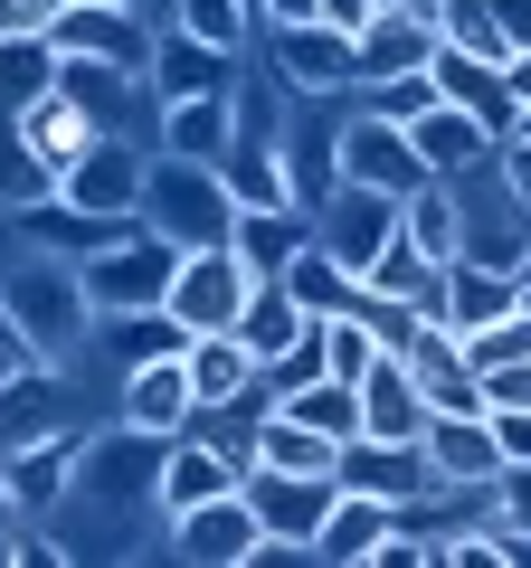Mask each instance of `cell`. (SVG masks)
<instances>
[{
	"mask_svg": "<svg viewBox=\"0 0 531 568\" xmlns=\"http://www.w3.org/2000/svg\"><path fill=\"white\" fill-rule=\"evenodd\" d=\"M522 304H531V284H522Z\"/></svg>",
	"mask_w": 531,
	"mask_h": 568,
	"instance_id": "cell-50",
	"label": "cell"
},
{
	"mask_svg": "<svg viewBox=\"0 0 531 568\" xmlns=\"http://www.w3.org/2000/svg\"><path fill=\"white\" fill-rule=\"evenodd\" d=\"M143 85H152L162 104H171V95H228V85H238V58L162 20V29H152V67H143Z\"/></svg>",
	"mask_w": 531,
	"mask_h": 568,
	"instance_id": "cell-17",
	"label": "cell"
},
{
	"mask_svg": "<svg viewBox=\"0 0 531 568\" xmlns=\"http://www.w3.org/2000/svg\"><path fill=\"white\" fill-rule=\"evenodd\" d=\"M313 237H323L332 256L351 265V275H370V256H380V246L399 237V200H389V190H361V181H342L323 209H313Z\"/></svg>",
	"mask_w": 531,
	"mask_h": 568,
	"instance_id": "cell-14",
	"label": "cell"
},
{
	"mask_svg": "<svg viewBox=\"0 0 531 568\" xmlns=\"http://www.w3.org/2000/svg\"><path fill=\"white\" fill-rule=\"evenodd\" d=\"M399 227L418 237V256L455 265V256H465V209H455V181H418L409 200H399Z\"/></svg>",
	"mask_w": 531,
	"mask_h": 568,
	"instance_id": "cell-32",
	"label": "cell"
},
{
	"mask_svg": "<svg viewBox=\"0 0 531 568\" xmlns=\"http://www.w3.org/2000/svg\"><path fill=\"white\" fill-rule=\"evenodd\" d=\"M266 67L294 95H351V29L332 20H266Z\"/></svg>",
	"mask_w": 531,
	"mask_h": 568,
	"instance_id": "cell-10",
	"label": "cell"
},
{
	"mask_svg": "<svg viewBox=\"0 0 531 568\" xmlns=\"http://www.w3.org/2000/svg\"><path fill=\"white\" fill-rule=\"evenodd\" d=\"M380 0H313V20H332V29H361Z\"/></svg>",
	"mask_w": 531,
	"mask_h": 568,
	"instance_id": "cell-46",
	"label": "cell"
},
{
	"mask_svg": "<svg viewBox=\"0 0 531 568\" xmlns=\"http://www.w3.org/2000/svg\"><path fill=\"white\" fill-rule=\"evenodd\" d=\"M48 426H77V407H67V369L58 361H20L10 379H0V446L48 436Z\"/></svg>",
	"mask_w": 531,
	"mask_h": 568,
	"instance_id": "cell-20",
	"label": "cell"
},
{
	"mask_svg": "<svg viewBox=\"0 0 531 568\" xmlns=\"http://www.w3.org/2000/svg\"><path fill=\"white\" fill-rule=\"evenodd\" d=\"M20 133L29 142H39V152H48V162H77V152H86V142H96V114H86V104L77 95H58V85H48V95L39 104H20Z\"/></svg>",
	"mask_w": 531,
	"mask_h": 568,
	"instance_id": "cell-35",
	"label": "cell"
},
{
	"mask_svg": "<svg viewBox=\"0 0 531 568\" xmlns=\"http://www.w3.org/2000/svg\"><path fill=\"white\" fill-rule=\"evenodd\" d=\"M58 20V0H0V39H39Z\"/></svg>",
	"mask_w": 531,
	"mask_h": 568,
	"instance_id": "cell-43",
	"label": "cell"
},
{
	"mask_svg": "<svg viewBox=\"0 0 531 568\" xmlns=\"http://www.w3.org/2000/svg\"><path fill=\"white\" fill-rule=\"evenodd\" d=\"M143 162H152V142L96 133L77 162L58 171V200H67V209H86V219H133V209H143Z\"/></svg>",
	"mask_w": 531,
	"mask_h": 568,
	"instance_id": "cell-8",
	"label": "cell"
},
{
	"mask_svg": "<svg viewBox=\"0 0 531 568\" xmlns=\"http://www.w3.org/2000/svg\"><path fill=\"white\" fill-rule=\"evenodd\" d=\"M219 181H228V200H238V209H294L285 152H275V142H257V133H228V152H219Z\"/></svg>",
	"mask_w": 531,
	"mask_h": 568,
	"instance_id": "cell-29",
	"label": "cell"
},
{
	"mask_svg": "<svg viewBox=\"0 0 531 568\" xmlns=\"http://www.w3.org/2000/svg\"><path fill=\"white\" fill-rule=\"evenodd\" d=\"M143 227H162L171 246H228V227H238V200H228L219 162H181V152H152L143 162V209H133Z\"/></svg>",
	"mask_w": 531,
	"mask_h": 568,
	"instance_id": "cell-2",
	"label": "cell"
},
{
	"mask_svg": "<svg viewBox=\"0 0 531 568\" xmlns=\"http://www.w3.org/2000/svg\"><path fill=\"white\" fill-rule=\"evenodd\" d=\"M447 48V29H437L428 0H389V10H370L361 29H351V85H380V77H418V67Z\"/></svg>",
	"mask_w": 531,
	"mask_h": 568,
	"instance_id": "cell-6",
	"label": "cell"
},
{
	"mask_svg": "<svg viewBox=\"0 0 531 568\" xmlns=\"http://www.w3.org/2000/svg\"><path fill=\"white\" fill-rule=\"evenodd\" d=\"M493 436H503V465H531V407L522 417H493Z\"/></svg>",
	"mask_w": 531,
	"mask_h": 568,
	"instance_id": "cell-45",
	"label": "cell"
},
{
	"mask_svg": "<svg viewBox=\"0 0 531 568\" xmlns=\"http://www.w3.org/2000/svg\"><path fill=\"white\" fill-rule=\"evenodd\" d=\"M351 313L370 323V342H380V351H409V332H418V304H399V294H370V284L351 294Z\"/></svg>",
	"mask_w": 531,
	"mask_h": 568,
	"instance_id": "cell-40",
	"label": "cell"
},
{
	"mask_svg": "<svg viewBox=\"0 0 531 568\" xmlns=\"http://www.w3.org/2000/svg\"><path fill=\"white\" fill-rule=\"evenodd\" d=\"M285 294H294V304H304V313H313V323H332V313H351V294H361V275H351V265H342V256H332V246H323V237H313V246H304V256H294V265H285Z\"/></svg>",
	"mask_w": 531,
	"mask_h": 568,
	"instance_id": "cell-33",
	"label": "cell"
},
{
	"mask_svg": "<svg viewBox=\"0 0 531 568\" xmlns=\"http://www.w3.org/2000/svg\"><path fill=\"white\" fill-rule=\"evenodd\" d=\"M332 484L380 493V503H428V493H437V465H428V446H380V436H351Z\"/></svg>",
	"mask_w": 531,
	"mask_h": 568,
	"instance_id": "cell-18",
	"label": "cell"
},
{
	"mask_svg": "<svg viewBox=\"0 0 531 568\" xmlns=\"http://www.w3.org/2000/svg\"><path fill=\"white\" fill-rule=\"evenodd\" d=\"M48 85H58V48L39 39H0V114H20V104H39Z\"/></svg>",
	"mask_w": 531,
	"mask_h": 568,
	"instance_id": "cell-37",
	"label": "cell"
},
{
	"mask_svg": "<svg viewBox=\"0 0 531 568\" xmlns=\"http://www.w3.org/2000/svg\"><path fill=\"white\" fill-rule=\"evenodd\" d=\"M10 530H20V511H10V503H0V549H10Z\"/></svg>",
	"mask_w": 531,
	"mask_h": 568,
	"instance_id": "cell-48",
	"label": "cell"
},
{
	"mask_svg": "<svg viewBox=\"0 0 531 568\" xmlns=\"http://www.w3.org/2000/svg\"><path fill=\"white\" fill-rule=\"evenodd\" d=\"M0 342H20V332H10V294H0ZM20 351H29V342H20Z\"/></svg>",
	"mask_w": 531,
	"mask_h": 568,
	"instance_id": "cell-47",
	"label": "cell"
},
{
	"mask_svg": "<svg viewBox=\"0 0 531 568\" xmlns=\"http://www.w3.org/2000/svg\"><path fill=\"white\" fill-rule=\"evenodd\" d=\"M342 181L389 190V200H409V190L428 181V162H418L409 123H380V114H361V104H351V114H342Z\"/></svg>",
	"mask_w": 531,
	"mask_h": 568,
	"instance_id": "cell-12",
	"label": "cell"
},
{
	"mask_svg": "<svg viewBox=\"0 0 531 568\" xmlns=\"http://www.w3.org/2000/svg\"><path fill=\"white\" fill-rule=\"evenodd\" d=\"M190 369H181V351H162V361H133L114 379V417L123 426H143V436H181L190 426Z\"/></svg>",
	"mask_w": 531,
	"mask_h": 568,
	"instance_id": "cell-15",
	"label": "cell"
},
{
	"mask_svg": "<svg viewBox=\"0 0 531 568\" xmlns=\"http://www.w3.org/2000/svg\"><path fill=\"white\" fill-rule=\"evenodd\" d=\"M332 493H342L332 474H275V465H247V503H257V530H266L257 568H266V559H313V530H323Z\"/></svg>",
	"mask_w": 531,
	"mask_h": 568,
	"instance_id": "cell-4",
	"label": "cell"
},
{
	"mask_svg": "<svg viewBox=\"0 0 531 568\" xmlns=\"http://www.w3.org/2000/svg\"><path fill=\"white\" fill-rule=\"evenodd\" d=\"M493 171L512 181V200L531 209V133H512V142H493Z\"/></svg>",
	"mask_w": 531,
	"mask_h": 568,
	"instance_id": "cell-42",
	"label": "cell"
},
{
	"mask_svg": "<svg viewBox=\"0 0 531 568\" xmlns=\"http://www.w3.org/2000/svg\"><path fill=\"white\" fill-rule=\"evenodd\" d=\"M247 284H257V275H247L228 246H190L181 275H171V294H162V313L181 332H228V323H238V304H247Z\"/></svg>",
	"mask_w": 531,
	"mask_h": 568,
	"instance_id": "cell-11",
	"label": "cell"
},
{
	"mask_svg": "<svg viewBox=\"0 0 531 568\" xmlns=\"http://www.w3.org/2000/svg\"><path fill=\"white\" fill-rule=\"evenodd\" d=\"M152 10H133V0H58V20H48V48L58 58H114L143 77L152 67Z\"/></svg>",
	"mask_w": 531,
	"mask_h": 568,
	"instance_id": "cell-5",
	"label": "cell"
},
{
	"mask_svg": "<svg viewBox=\"0 0 531 568\" xmlns=\"http://www.w3.org/2000/svg\"><path fill=\"white\" fill-rule=\"evenodd\" d=\"M399 521V503H380V493H332V511H323V530H313V559L323 568H361L370 549H380V530Z\"/></svg>",
	"mask_w": 531,
	"mask_h": 568,
	"instance_id": "cell-23",
	"label": "cell"
},
{
	"mask_svg": "<svg viewBox=\"0 0 531 568\" xmlns=\"http://www.w3.org/2000/svg\"><path fill=\"white\" fill-rule=\"evenodd\" d=\"M77 446H86V426H48V436L0 446V503L20 521H58L67 484H77Z\"/></svg>",
	"mask_w": 531,
	"mask_h": 568,
	"instance_id": "cell-7",
	"label": "cell"
},
{
	"mask_svg": "<svg viewBox=\"0 0 531 568\" xmlns=\"http://www.w3.org/2000/svg\"><path fill=\"white\" fill-rule=\"evenodd\" d=\"M257 465H275V474H342V436H323V426L285 417V407H266V426H257Z\"/></svg>",
	"mask_w": 531,
	"mask_h": 568,
	"instance_id": "cell-30",
	"label": "cell"
},
{
	"mask_svg": "<svg viewBox=\"0 0 531 568\" xmlns=\"http://www.w3.org/2000/svg\"><path fill=\"white\" fill-rule=\"evenodd\" d=\"M428 465H437V484H493L503 474L493 417H428Z\"/></svg>",
	"mask_w": 531,
	"mask_h": 568,
	"instance_id": "cell-25",
	"label": "cell"
},
{
	"mask_svg": "<svg viewBox=\"0 0 531 568\" xmlns=\"http://www.w3.org/2000/svg\"><path fill=\"white\" fill-rule=\"evenodd\" d=\"M275 407L304 417V426H323V436H342V446L361 436V379H332V369H323V379H304L294 398H275Z\"/></svg>",
	"mask_w": 531,
	"mask_h": 568,
	"instance_id": "cell-36",
	"label": "cell"
},
{
	"mask_svg": "<svg viewBox=\"0 0 531 568\" xmlns=\"http://www.w3.org/2000/svg\"><path fill=\"white\" fill-rule=\"evenodd\" d=\"M361 436H380V446H428V398H418V369L399 351H380L361 369Z\"/></svg>",
	"mask_w": 531,
	"mask_h": 568,
	"instance_id": "cell-16",
	"label": "cell"
},
{
	"mask_svg": "<svg viewBox=\"0 0 531 568\" xmlns=\"http://www.w3.org/2000/svg\"><path fill=\"white\" fill-rule=\"evenodd\" d=\"M162 20L171 29H190V39H209V48H228V58H247L257 48V0H162Z\"/></svg>",
	"mask_w": 531,
	"mask_h": 568,
	"instance_id": "cell-34",
	"label": "cell"
},
{
	"mask_svg": "<svg viewBox=\"0 0 531 568\" xmlns=\"http://www.w3.org/2000/svg\"><path fill=\"white\" fill-rule=\"evenodd\" d=\"M228 133H238V104H228V95H171V104H162V133H152V152H181V162H219Z\"/></svg>",
	"mask_w": 531,
	"mask_h": 568,
	"instance_id": "cell-26",
	"label": "cell"
},
{
	"mask_svg": "<svg viewBox=\"0 0 531 568\" xmlns=\"http://www.w3.org/2000/svg\"><path fill=\"white\" fill-rule=\"evenodd\" d=\"M304 246H313V209H238V227H228V256L247 275H285Z\"/></svg>",
	"mask_w": 531,
	"mask_h": 568,
	"instance_id": "cell-21",
	"label": "cell"
},
{
	"mask_svg": "<svg viewBox=\"0 0 531 568\" xmlns=\"http://www.w3.org/2000/svg\"><path fill=\"white\" fill-rule=\"evenodd\" d=\"M522 133H531V104H522Z\"/></svg>",
	"mask_w": 531,
	"mask_h": 568,
	"instance_id": "cell-49",
	"label": "cell"
},
{
	"mask_svg": "<svg viewBox=\"0 0 531 568\" xmlns=\"http://www.w3.org/2000/svg\"><path fill=\"white\" fill-rule=\"evenodd\" d=\"M0 294H10V332L29 342V361L77 369V351L96 342V304H86L77 265L67 256H20L10 275H0Z\"/></svg>",
	"mask_w": 531,
	"mask_h": 568,
	"instance_id": "cell-1",
	"label": "cell"
},
{
	"mask_svg": "<svg viewBox=\"0 0 531 568\" xmlns=\"http://www.w3.org/2000/svg\"><path fill=\"white\" fill-rule=\"evenodd\" d=\"M428 77H437V95H447V104H465V114L484 123L493 142H512V133H522V95L503 85V58H474V48H455V39H447V48L428 58Z\"/></svg>",
	"mask_w": 531,
	"mask_h": 568,
	"instance_id": "cell-13",
	"label": "cell"
},
{
	"mask_svg": "<svg viewBox=\"0 0 531 568\" xmlns=\"http://www.w3.org/2000/svg\"><path fill=\"white\" fill-rule=\"evenodd\" d=\"M228 332H238V342L257 351V369H266L275 351H294V342L313 332V313H304V304L285 294V275H257V284H247V304H238V323H228Z\"/></svg>",
	"mask_w": 531,
	"mask_h": 568,
	"instance_id": "cell-24",
	"label": "cell"
},
{
	"mask_svg": "<svg viewBox=\"0 0 531 568\" xmlns=\"http://www.w3.org/2000/svg\"><path fill=\"white\" fill-rule=\"evenodd\" d=\"M238 484H247L238 455H219L209 436H190V426H181V436H171V455H162V493H152V503H162V521H171V511L219 503V493H238Z\"/></svg>",
	"mask_w": 531,
	"mask_h": 568,
	"instance_id": "cell-19",
	"label": "cell"
},
{
	"mask_svg": "<svg viewBox=\"0 0 531 568\" xmlns=\"http://www.w3.org/2000/svg\"><path fill=\"white\" fill-rule=\"evenodd\" d=\"M181 369H190V398L200 407H228V398H247V379H257V351H247L238 332H190Z\"/></svg>",
	"mask_w": 531,
	"mask_h": 568,
	"instance_id": "cell-28",
	"label": "cell"
},
{
	"mask_svg": "<svg viewBox=\"0 0 531 568\" xmlns=\"http://www.w3.org/2000/svg\"><path fill=\"white\" fill-rule=\"evenodd\" d=\"M77 275H86V304L96 313H152L171 294V275H181V246L143 219H114L96 256H77Z\"/></svg>",
	"mask_w": 531,
	"mask_h": 568,
	"instance_id": "cell-3",
	"label": "cell"
},
{
	"mask_svg": "<svg viewBox=\"0 0 531 568\" xmlns=\"http://www.w3.org/2000/svg\"><path fill=\"white\" fill-rule=\"evenodd\" d=\"M257 549H266V530H257V503H247V484H238V493H219V503L171 511V559H190V568H257Z\"/></svg>",
	"mask_w": 531,
	"mask_h": 568,
	"instance_id": "cell-9",
	"label": "cell"
},
{
	"mask_svg": "<svg viewBox=\"0 0 531 568\" xmlns=\"http://www.w3.org/2000/svg\"><path fill=\"white\" fill-rule=\"evenodd\" d=\"M409 142H418V162H428V181H455V171H474V162H493V133L465 114V104H447L437 95L428 114L409 123Z\"/></svg>",
	"mask_w": 531,
	"mask_h": 568,
	"instance_id": "cell-22",
	"label": "cell"
},
{
	"mask_svg": "<svg viewBox=\"0 0 531 568\" xmlns=\"http://www.w3.org/2000/svg\"><path fill=\"white\" fill-rule=\"evenodd\" d=\"M493 39H503V58L531 48V0H493Z\"/></svg>",
	"mask_w": 531,
	"mask_h": 568,
	"instance_id": "cell-44",
	"label": "cell"
},
{
	"mask_svg": "<svg viewBox=\"0 0 531 568\" xmlns=\"http://www.w3.org/2000/svg\"><path fill=\"white\" fill-rule=\"evenodd\" d=\"M503 313H522V275L455 256L447 265V332H484V323H503Z\"/></svg>",
	"mask_w": 531,
	"mask_h": 568,
	"instance_id": "cell-27",
	"label": "cell"
},
{
	"mask_svg": "<svg viewBox=\"0 0 531 568\" xmlns=\"http://www.w3.org/2000/svg\"><path fill=\"white\" fill-rule=\"evenodd\" d=\"M351 104H361V114H380V123H418V114L437 104V77L418 67V77H380V85H351Z\"/></svg>",
	"mask_w": 531,
	"mask_h": 568,
	"instance_id": "cell-38",
	"label": "cell"
},
{
	"mask_svg": "<svg viewBox=\"0 0 531 568\" xmlns=\"http://www.w3.org/2000/svg\"><path fill=\"white\" fill-rule=\"evenodd\" d=\"M484 379V417H522L531 407V361H493V369H474Z\"/></svg>",
	"mask_w": 531,
	"mask_h": 568,
	"instance_id": "cell-41",
	"label": "cell"
},
{
	"mask_svg": "<svg viewBox=\"0 0 531 568\" xmlns=\"http://www.w3.org/2000/svg\"><path fill=\"white\" fill-rule=\"evenodd\" d=\"M39 200H58V162L20 133V114H0V219H20Z\"/></svg>",
	"mask_w": 531,
	"mask_h": 568,
	"instance_id": "cell-31",
	"label": "cell"
},
{
	"mask_svg": "<svg viewBox=\"0 0 531 568\" xmlns=\"http://www.w3.org/2000/svg\"><path fill=\"white\" fill-rule=\"evenodd\" d=\"M370 361H380L370 323H361V313H332V323H323V369H332V379H361Z\"/></svg>",
	"mask_w": 531,
	"mask_h": 568,
	"instance_id": "cell-39",
	"label": "cell"
}]
</instances>
